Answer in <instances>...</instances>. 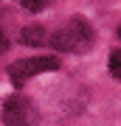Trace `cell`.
<instances>
[{
	"label": "cell",
	"mask_w": 121,
	"mask_h": 126,
	"mask_svg": "<svg viewBox=\"0 0 121 126\" xmlns=\"http://www.w3.org/2000/svg\"><path fill=\"white\" fill-rule=\"evenodd\" d=\"M93 45V28L85 20H71L54 34V48L65 53H82Z\"/></svg>",
	"instance_id": "obj_1"
},
{
	"label": "cell",
	"mask_w": 121,
	"mask_h": 126,
	"mask_svg": "<svg viewBox=\"0 0 121 126\" xmlns=\"http://www.w3.org/2000/svg\"><path fill=\"white\" fill-rule=\"evenodd\" d=\"M40 112H37V107L28 98H23V95H11V98H6L3 104V121L6 126H34Z\"/></svg>",
	"instance_id": "obj_2"
},
{
	"label": "cell",
	"mask_w": 121,
	"mask_h": 126,
	"mask_svg": "<svg viewBox=\"0 0 121 126\" xmlns=\"http://www.w3.org/2000/svg\"><path fill=\"white\" fill-rule=\"evenodd\" d=\"M45 70H59V59L54 56H34V59H20V62L9 64V76L14 84H23L25 79L37 76V73H45Z\"/></svg>",
	"instance_id": "obj_3"
},
{
	"label": "cell",
	"mask_w": 121,
	"mask_h": 126,
	"mask_svg": "<svg viewBox=\"0 0 121 126\" xmlns=\"http://www.w3.org/2000/svg\"><path fill=\"white\" fill-rule=\"evenodd\" d=\"M45 34H48V31H45L42 25H25V28L20 31V42H23V45H31V48H40V45L48 42Z\"/></svg>",
	"instance_id": "obj_4"
},
{
	"label": "cell",
	"mask_w": 121,
	"mask_h": 126,
	"mask_svg": "<svg viewBox=\"0 0 121 126\" xmlns=\"http://www.w3.org/2000/svg\"><path fill=\"white\" fill-rule=\"evenodd\" d=\"M110 73H113V79H121V53L118 50L110 53Z\"/></svg>",
	"instance_id": "obj_5"
},
{
	"label": "cell",
	"mask_w": 121,
	"mask_h": 126,
	"mask_svg": "<svg viewBox=\"0 0 121 126\" xmlns=\"http://www.w3.org/2000/svg\"><path fill=\"white\" fill-rule=\"evenodd\" d=\"M45 3H48V0H23V6H25L28 11H40Z\"/></svg>",
	"instance_id": "obj_6"
},
{
	"label": "cell",
	"mask_w": 121,
	"mask_h": 126,
	"mask_svg": "<svg viewBox=\"0 0 121 126\" xmlns=\"http://www.w3.org/2000/svg\"><path fill=\"white\" fill-rule=\"evenodd\" d=\"M9 48V36H6V31H3V25H0V53Z\"/></svg>",
	"instance_id": "obj_7"
}]
</instances>
